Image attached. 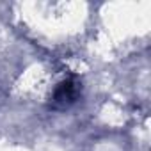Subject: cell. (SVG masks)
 Instances as JSON below:
<instances>
[{"instance_id": "6da1fadb", "label": "cell", "mask_w": 151, "mask_h": 151, "mask_svg": "<svg viewBox=\"0 0 151 151\" xmlns=\"http://www.w3.org/2000/svg\"><path fill=\"white\" fill-rule=\"evenodd\" d=\"M78 84L75 82L73 78H68L64 82H60L53 93V107H59V109H64V107H69L78 96Z\"/></svg>"}]
</instances>
